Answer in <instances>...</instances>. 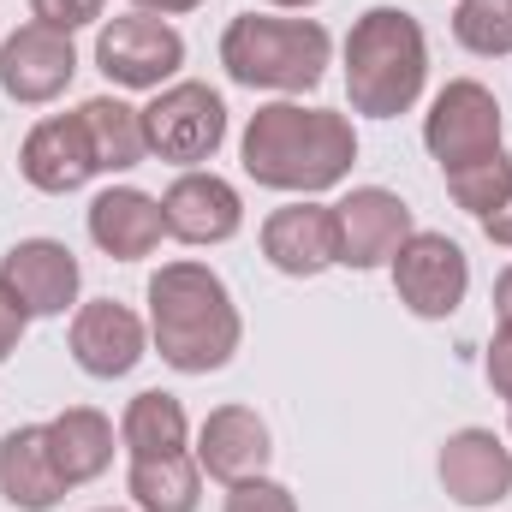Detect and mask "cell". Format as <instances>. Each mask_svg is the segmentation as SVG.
Wrapping results in <instances>:
<instances>
[{"mask_svg": "<svg viewBox=\"0 0 512 512\" xmlns=\"http://www.w3.org/2000/svg\"><path fill=\"white\" fill-rule=\"evenodd\" d=\"M120 441H126L131 459L185 453V441H191V417H185V405H179L173 393L149 387V393H137V399L126 405V417H120Z\"/></svg>", "mask_w": 512, "mask_h": 512, "instance_id": "23", "label": "cell"}, {"mask_svg": "<svg viewBox=\"0 0 512 512\" xmlns=\"http://www.w3.org/2000/svg\"><path fill=\"white\" fill-rule=\"evenodd\" d=\"M137 12H155V18H173V12H197L203 0H131Z\"/></svg>", "mask_w": 512, "mask_h": 512, "instance_id": "31", "label": "cell"}, {"mask_svg": "<svg viewBox=\"0 0 512 512\" xmlns=\"http://www.w3.org/2000/svg\"><path fill=\"white\" fill-rule=\"evenodd\" d=\"M96 66L120 90H167L173 72L185 66V36L155 12L108 18L102 36H96Z\"/></svg>", "mask_w": 512, "mask_h": 512, "instance_id": "6", "label": "cell"}, {"mask_svg": "<svg viewBox=\"0 0 512 512\" xmlns=\"http://www.w3.org/2000/svg\"><path fill=\"white\" fill-rule=\"evenodd\" d=\"M334 227H340V268H382L399 256V245L417 233L411 227V209L399 191L387 185H358L334 203Z\"/></svg>", "mask_w": 512, "mask_h": 512, "instance_id": "10", "label": "cell"}, {"mask_svg": "<svg viewBox=\"0 0 512 512\" xmlns=\"http://www.w3.org/2000/svg\"><path fill=\"white\" fill-rule=\"evenodd\" d=\"M96 512H126V507H96Z\"/></svg>", "mask_w": 512, "mask_h": 512, "instance_id": "34", "label": "cell"}, {"mask_svg": "<svg viewBox=\"0 0 512 512\" xmlns=\"http://www.w3.org/2000/svg\"><path fill=\"white\" fill-rule=\"evenodd\" d=\"M84 227H90L96 251H108L114 262H143V256L167 239L161 197H149V191H137V185H108V191L90 203Z\"/></svg>", "mask_w": 512, "mask_h": 512, "instance_id": "17", "label": "cell"}, {"mask_svg": "<svg viewBox=\"0 0 512 512\" xmlns=\"http://www.w3.org/2000/svg\"><path fill=\"white\" fill-rule=\"evenodd\" d=\"M18 173L48 191V197H66L78 185L96 179V149H90V131L78 114H48L42 126H30L24 149H18Z\"/></svg>", "mask_w": 512, "mask_h": 512, "instance_id": "15", "label": "cell"}, {"mask_svg": "<svg viewBox=\"0 0 512 512\" xmlns=\"http://www.w3.org/2000/svg\"><path fill=\"white\" fill-rule=\"evenodd\" d=\"M78 280L84 268L60 239H18L0 256V286L18 298L24 316H66L78 304Z\"/></svg>", "mask_w": 512, "mask_h": 512, "instance_id": "12", "label": "cell"}, {"mask_svg": "<svg viewBox=\"0 0 512 512\" xmlns=\"http://www.w3.org/2000/svg\"><path fill=\"white\" fill-rule=\"evenodd\" d=\"M149 340L179 376L227 370L245 340L227 280L209 262H161L149 274Z\"/></svg>", "mask_w": 512, "mask_h": 512, "instance_id": "2", "label": "cell"}, {"mask_svg": "<svg viewBox=\"0 0 512 512\" xmlns=\"http://www.w3.org/2000/svg\"><path fill=\"white\" fill-rule=\"evenodd\" d=\"M262 256L292 274V280H310L322 268L340 262V227H334V209L328 203H286L262 221Z\"/></svg>", "mask_w": 512, "mask_h": 512, "instance_id": "16", "label": "cell"}, {"mask_svg": "<svg viewBox=\"0 0 512 512\" xmlns=\"http://www.w3.org/2000/svg\"><path fill=\"white\" fill-rule=\"evenodd\" d=\"M507 435H512V429H507Z\"/></svg>", "mask_w": 512, "mask_h": 512, "instance_id": "35", "label": "cell"}, {"mask_svg": "<svg viewBox=\"0 0 512 512\" xmlns=\"http://www.w3.org/2000/svg\"><path fill=\"white\" fill-rule=\"evenodd\" d=\"M78 120L90 131V149H96V173H131L143 155H149V137H143V108H131L120 96H90L78 108Z\"/></svg>", "mask_w": 512, "mask_h": 512, "instance_id": "22", "label": "cell"}, {"mask_svg": "<svg viewBox=\"0 0 512 512\" xmlns=\"http://www.w3.org/2000/svg\"><path fill=\"white\" fill-rule=\"evenodd\" d=\"M66 346H72V364L84 376L114 382V376H131L143 364L149 328H143V316L131 304H120V298H90V304H78Z\"/></svg>", "mask_w": 512, "mask_h": 512, "instance_id": "11", "label": "cell"}, {"mask_svg": "<svg viewBox=\"0 0 512 512\" xmlns=\"http://www.w3.org/2000/svg\"><path fill=\"white\" fill-rule=\"evenodd\" d=\"M453 36H459V48H471L483 60H501V54H512V6L507 0H459L453 6Z\"/></svg>", "mask_w": 512, "mask_h": 512, "instance_id": "25", "label": "cell"}, {"mask_svg": "<svg viewBox=\"0 0 512 512\" xmlns=\"http://www.w3.org/2000/svg\"><path fill=\"white\" fill-rule=\"evenodd\" d=\"M435 477L459 507H495L512 495V447L495 429H459V435H447Z\"/></svg>", "mask_w": 512, "mask_h": 512, "instance_id": "14", "label": "cell"}, {"mask_svg": "<svg viewBox=\"0 0 512 512\" xmlns=\"http://www.w3.org/2000/svg\"><path fill=\"white\" fill-rule=\"evenodd\" d=\"M268 423L256 417L251 405H215L197 429V465L215 477V483H245L262 477L268 465Z\"/></svg>", "mask_w": 512, "mask_h": 512, "instance_id": "18", "label": "cell"}, {"mask_svg": "<svg viewBox=\"0 0 512 512\" xmlns=\"http://www.w3.org/2000/svg\"><path fill=\"white\" fill-rule=\"evenodd\" d=\"M501 126H507V120H501L495 90L477 84V78H453V84H441L435 102H429L423 149L441 161V173H453V167H465V161L495 155V149H501Z\"/></svg>", "mask_w": 512, "mask_h": 512, "instance_id": "7", "label": "cell"}, {"mask_svg": "<svg viewBox=\"0 0 512 512\" xmlns=\"http://www.w3.org/2000/svg\"><path fill=\"white\" fill-rule=\"evenodd\" d=\"M334 60V36L316 18H274V12H239L221 30V66L245 90H316Z\"/></svg>", "mask_w": 512, "mask_h": 512, "instance_id": "4", "label": "cell"}, {"mask_svg": "<svg viewBox=\"0 0 512 512\" xmlns=\"http://www.w3.org/2000/svg\"><path fill=\"white\" fill-rule=\"evenodd\" d=\"M507 6H512V0H507Z\"/></svg>", "mask_w": 512, "mask_h": 512, "instance_id": "36", "label": "cell"}, {"mask_svg": "<svg viewBox=\"0 0 512 512\" xmlns=\"http://www.w3.org/2000/svg\"><path fill=\"white\" fill-rule=\"evenodd\" d=\"M60 495H66V477L48 453V429L18 423L0 441V501H12L18 512H54Z\"/></svg>", "mask_w": 512, "mask_h": 512, "instance_id": "19", "label": "cell"}, {"mask_svg": "<svg viewBox=\"0 0 512 512\" xmlns=\"http://www.w3.org/2000/svg\"><path fill=\"white\" fill-rule=\"evenodd\" d=\"M268 6H292V12H304V6H316V0H268Z\"/></svg>", "mask_w": 512, "mask_h": 512, "instance_id": "33", "label": "cell"}, {"mask_svg": "<svg viewBox=\"0 0 512 512\" xmlns=\"http://www.w3.org/2000/svg\"><path fill=\"white\" fill-rule=\"evenodd\" d=\"M126 495L137 512H197V501H203V465H197V453L131 459Z\"/></svg>", "mask_w": 512, "mask_h": 512, "instance_id": "21", "label": "cell"}, {"mask_svg": "<svg viewBox=\"0 0 512 512\" xmlns=\"http://www.w3.org/2000/svg\"><path fill=\"white\" fill-rule=\"evenodd\" d=\"M483 233H489L495 245H507V251H512V197L495 209V215H483Z\"/></svg>", "mask_w": 512, "mask_h": 512, "instance_id": "30", "label": "cell"}, {"mask_svg": "<svg viewBox=\"0 0 512 512\" xmlns=\"http://www.w3.org/2000/svg\"><path fill=\"white\" fill-rule=\"evenodd\" d=\"M78 78V48L66 30L54 24H18L6 42H0V90L24 108H42L54 96H66Z\"/></svg>", "mask_w": 512, "mask_h": 512, "instance_id": "9", "label": "cell"}, {"mask_svg": "<svg viewBox=\"0 0 512 512\" xmlns=\"http://www.w3.org/2000/svg\"><path fill=\"white\" fill-rule=\"evenodd\" d=\"M387 268H393L399 304L411 316H423V322L453 316L465 304V292H471V256L459 251L447 233H411Z\"/></svg>", "mask_w": 512, "mask_h": 512, "instance_id": "8", "label": "cell"}, {"mask_svg": "<svg viewBox=\"0 0 512 512\" xmlns=\"http://www.w3.org/2000/svg\"><path fill=\"white\" fill-rule=\"evenodd\" d=\"M429 84V36L411 12L399 6H370L346 30V96L352 114L370 120H399L417 108Z\"/></svg>", "mask_w": 512, "mask_h": 512, "instance_id": "3", "label": "cell"}, {"mask_svg": "<svg viewBox=\"0 0 512 512\" xmlns=\"http://www.w3.org/2000/svg\"><path fill=\"white\" fill-rule=\"evenodd\" d=\"M143 137H149V155L191 173L197 161H209L227 143V102L209 84L179 78V84L155 90V102L143 108Z\"/></svg>", "mask_w": 512, "mask_h": 512, "instance_id": "5", "label": "cell"}, {"mask_svg": "<svg viewBox=\"0 0 512 512\" xmlns=\"http://www.w3.org/2000/svg\"><path fill=\"white\" fill-rule=\"evenodd\" d=\"M42 429H48V453H54L66 489L96 483V477L114 465V423H108L96 405H66V411L48 417Z\"/></svg>", "mask_w": 512, "mask_h": 512, "instance_id": "20", "label": "cell"}, {"mask_svg": "<svg viewBox=\"0 0 512 512\" xmlns=\"http://www.w3.org/2000/svg\"><path fill=\"white\" fill-rule=\"evenodd\" d=\"M161 221H167V239H179V245H227L245 227V203H239V185L191 167L167 185Z\"/></svg>", "mask_w": 512, "mask_h": 512, "instance_id": "13", "label": "cell"}, {"mask_svg": "<svg viewBox=\"0 0 512 512\" xmlns=\"http://www.w3.org/2000/svg\"><path fill=\"white\" fill-rule=\"evenodd\" d=\"M495 316H501V328H512V268H501V280H495Z\"/></svg>", "mask_w": 512, "mask_h": 512, "instance_id": "32", "label": "cell"}, {"mask_svg": "<svg viewBox=\"0 0 512 512\" xmlns=\"http://www.w3.org/2000/svg\"><path fill=\"white\" fill-rule=\"evenodd\" d=\"M239 161L256 185L286 191V197H316L346 185L352 161H358V131L334 108H304V102H268L256 108L245 137H239Z\"/></svg>", "mask_w": 512, "mask_h": 512, "instance_id": "1", "label": "cell"}, {"mask_svg": "<svg viewBox=\"0 0 512 512\" xmlns=\"http://www.w3.org/2000/svg\"><path fill=\"white\" fill-rule=\"evenodd\" d=\"M102 6L108 0H30V18L36 24H54V30H84V24H96L102 18Z\"/></svg>", "mask_w": 512, "mask_h": 512, "instance_id": "27", "label": "cell"}, {"mask_svg": "<svg viewBox=\"0 0 512 512\" xmlns=\"http://www.w3.org/2000/svg\"><path fill=\"white\" fill-rule=\"evenodd\" d=\"M221 512H298V501L274 477H245V483H227V507Z\"/></svg>", "mask_w": 512, "mask_h": 512, "instance_id": "26", "label": "cell"}, {"mask_svg": "<svg viewBox=\"0 0 512 512\" xmlns=\"http://www.w3.org/2000/svg\"><path fill=\"white\" fill-rule=\"evenodd\" d=\"M24 328H30V316H24V310H18V298H12V292L0 286V364H6L12 352H18Z\"/></svg>", "mask_w": 512, "mask_h": 512, "instance_id": "29", "label": "cell"}, {"mask_svg": "<svg viewBox=\"0 0 512 512\" xmlns=\"http://www.w3.org/2000/svg\"><path fill=\"white\" fill-rule=\"evenodd\" d=\"M447 197L465 209V215H495L501 203L512 197V161L507 149H495V155H483V161H465V167H453L447 173Z\"/></svg>", "mask_w": 512, "mask_h": 512, "instance_id": "24", "label": "cell"}, {"mask_svg": "<svg viewBox=\"0 0 512 512\" xmlns=\"http://www.w3.org/2000/svg\"><path fill=\"white\" fill-rule=\"evenodd\" d=\"M483 376H489V387H495L501 399H512V328H501V334L489 340V352H483Z\"/></svg>", "mask_w": 512, "mask_h": 512, "instance_id": "28", "label": "cell"}]
</instances>
